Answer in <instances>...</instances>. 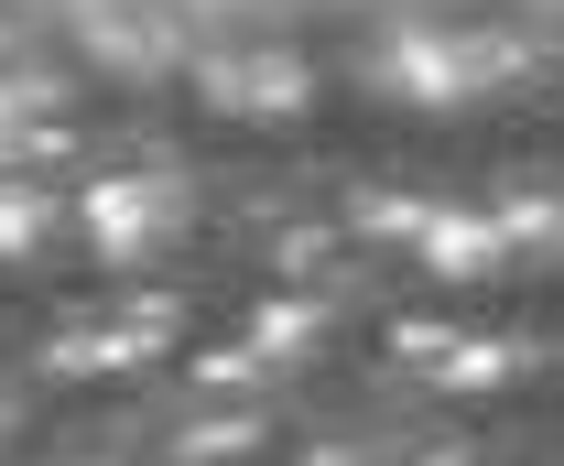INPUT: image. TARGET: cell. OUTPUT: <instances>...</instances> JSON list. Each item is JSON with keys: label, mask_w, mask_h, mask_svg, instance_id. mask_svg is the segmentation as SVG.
Masks as SVG:
<instances>
[{"label": "cell", "mask_w": 564, "mask_h": 466, "mask_svg": "<svg viewBox=\"0 0 564 466\" xmlns=\"http://www.w3.org/2000/svg\"><path fill=\"white\" fill-rule=\"evenodd\" d=\"M55 239H76V196H44L33 174H0V261L11 271H44Z\"/></svg>", "instance_id": "cell-4"}, {"label": "cell", "mask_w": 564, "mask_h": 466, "mask_svg": "<svg viewBox=\"0 0 564 466\" xmlns=\"http://www.w3.org/2000/svg\"><path fill=\"white\" fill-rule=\"evenodd\" d=\"M304 87H315V76L293 66V55H217L207 66V98L228 109V120H293Z\"/></svg>", "instance_id": "cell-3"}, {"label": "cell", "mask_w": 564, "mask_h": 466, "mask_svg": "<svg viewBox=\"0 0 564 466\" xmlns=\"http://www.w3.org/2000/svg\"><path fill=\"white\" fill-rule=\"evenodd\" d=\"M185 228H196V174H174V163L163 174H98L76 196V239L109 271H152Z\"/></svg>", "instance_id": "cell-1"}, {"label": "cell", "mask_w": 564, "mask_h": 466, "mask_svg": "<svg viewBox=\"0 0 564 466\" xmlns=\"http://www.w3.org/2000/svg\"><path fill=\"white\" fill-rule=\"evenodd\" d=\"M499 66H510V44H489V33H478V44H456V33H402V55H391V76L423 87L434 109H467Z\"/></svg>", "instance_id": "cell-2"}, {"label": "cell", "mask_w": 564, "mask_h": 466, "mask_svg": "<svg viewBox=\"0 0 564 466\" xmlns=\"http://www.w3.org/2000/svg\"><path fill=\"white\" fill-rule=\"evenodd\" d=\"M55 141H66V98H55L44 76L0 66V174H33Z\"/></svg>", "instance_id": "cell-5"}, {"label": "cell", "mask_w": 564, "mask_h": 466, "mask_svg": "<svg viewBox=\"0 0 564 466\" xmlns=\"http://www.w3.org/2000/svg\"><path fill=\"white\" fill-rule=\"evenodd\" d=\"M423 261L445 271V282H489L510 261V228L499 217H423Z\"/></svg>", "instance_id": "cell-6"}]
</instances>
